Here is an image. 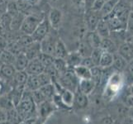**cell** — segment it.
I'll return each mask as SVG.
<instances>
[{"label":"cell","mask_w":133,"mask_h":124,"mask_svg":"<svg viewBox=\"0 0 133 124\" xmlns=\"http://www.w3.org/2000/svg\"><path fill=\"white\" fill-rule=\"evenodd\" d=\"M16 69L13 65L10 64H2L0 66V75L3 79H5L9 81H12L13 77L16 73Z\"/></svg>","instance_id":"cell-16"},{"label":"cell","mask_w":133,"mask_h":124,"mask_svg":"<svg viewBox=\"0 0 133 124\" xmlns=\"http://www.w3.org/2000/svg\"><path fill=\"white\" fill-rule=\"evenodd\" d=\"M57 81L64 89H69L72 91L73 93H75L78 89V87H79V80L76 76L74 70L68 68V70L64 74L59 76Z\"/></svg>","instance_id":"cell-3"},{"label":"cell","mask_w":133,"mask_h":124,"mask_svg":"<svg viewBox=\"0 0 133 124\" xmlns=\"http://www.w3.org/2000/svg\"><path fill=\"white\" fill-rule=\"evenodd\" d=\"M28 75L25 70L16 71L14 77L12 79L13 86H26V83L28 79Z\"/></svg>","instance_id":"cell-28"},{"label":"cell","mask_w":133,"mask_h":124,"mask_svg":"<svg viewBox=\"0 0 133 124\" xmlns=\"http://www.w3.org/2000/svg\"><path fill=\"white\" fill-rule=\"evenodd\" d=\"M36 108H37L38 118H40L42 122L57 109L56 106L54 104L52 101H50V100L44 101L42 103L37 105Z\"/></svg>","instance_id":"cell-7"},{"label":"cell","mask_w":133,"mask_h":124,"mask_svg":"<svg viewBox=\"0 0 133 124\" xmlns=\"http://www.w3.org/2000/svg\"><path fill=\"white\" fill-rule=\"evenodd\" d=\"M105 1H108V0H105Z\"/></svg>","instance_id":"cell-51"},{"label":"cell","mask_w":133,"mask_h":124,"mask_svg":"<svg viewBox=\"0 0 133 124\" xmlns=\"http://www.w3.org/2000/svg\"><path fill=\"white\" fill-rule=\"evenodd\" d=\"M74 72L75 73L76 76L79 78V80H89L92 79L91 70L90 69L87 68L82 65H79L74 69Z\"/></svg>","instance_id":"cell-25"},{"label":"cell","mask_w":133,"mask_h":124,"mask_svg":"<svg viewBox=\"0 0 133 124\" xmlns=\"http://www.w3.org/2000/svg\"><path fill=\"white\" fill-rule=\"evenodd\" d=\"M15 108L21 116L22 121L38 118L36 104L32 99L31 91L26 90V89L20 102L17 103Z\"/></svg>","instance_id":"cell-1"},{"label":"cell","mask_w":133,"mask_h":124,"mask_svg":"<svg viewBox=\"0 0 133 124\" xmlns=\"http://www.w3.org/2000/svg\"><path fill=\"white\" fill-rule=\"evenodd\" d=\"M31 96H32V99L34 100L35 103L36 104V106L39 105L40 103H42L44 101H45V98L44 97V95L42 94V93L41 92L39 89L37 90H34V91H31Z\"/></svg>","instance_id":"cell-37"},{"label":"cell","mask_w":133,"mask_h":124,"mask_svg":"<svg viewBox=\"0 0 133 124\" xmlns=\"http://www.w3.org/2000/svg\"><path fill=\"white\" fill-rule=\"evenodd\" d=\"M53 66L56 68V70L59 73V75H61L64 74L67 70H68V66L66 64L65 60L64 59H59V58H56L55 57L54 62H53Z\"/></svg>","instance_id":"cell-34"},{"label":"cell","mask_w":133,"mask_h":124,"mask_svg":"<svg viewBox=\"0 0 133 124\" xmlns=\"http://www.w3.org/2000/svg\"><path fill=\"white\" fill-rule=\"evenodd\" d=\"M25 17H26V15L21 12H19L15 16L12 17V22H11V25H10L11 30L14 31H20L21 26L22 24V22H23Z\"/></svg>","instance_id":"cell-31"},{"label":"cell","mask_w":133,"mask_h":124,"mask_svg":"<svg viewBox=\"0 0 133 124\" xmlns=\"http://www.w3.org/2000/svg\"><path fill=\"white\" fill-rule=\"evenodd\" d=\"M16 56L8 50H3L0 51V62L1 64H10L13 65Z\"/></svg>","instance_id":"cell-33"},{"label":"cell","mask_w":133,"mask_h":124,"mask_svg":"<svg viewBox=\"0 0 133 124\" xmlns=\"http://www.w3.org/2000/svg\"><path fill=\"white\" fill-rule=\"evenodd\" d=\"M7 122V112L2 108H0V123Z\"/></svg>","instance_id":"cell-44"},{"label":"cell","mask_w":133,"mask_h":124,"mask_svg":"<svg viewBox=\"0 0 133 124\" xmlns=\"http://www.w3.org/2000/svg\"><path fill=\"white\" fill-rule=\"evenodd\" d=\"M113 60H114L113 53L103 50V52L100 58L98 66H100L101 68H103V69L111 68L113 64Z\"/></svg>","instance_id":"cell-24"},{"label":"cell","mask_w":133,"mask_h":124,"mask_svg":"<svg viewBox=\"0 0 133 124\" xmlns=\"http://www.w3.org/2000/svg\"><path fill=\"white\" fill-rule=\"evenodd\" d=\"M2 65V64H1V62H0V66H1Z\"/></svg>","instance_id":"cell-50"},{"label":"cell","mask_w":133,"mask_h":124,"mask_svg":"<svg viewBox=\"0 0 133 124\" xmlns=\"http://www.w3.org/2000/svg\"><path fill=\"white\" fill-rule=\"evenodd\" d=\"M127 1H128V2H130V3H131L133 4V0H127Z\"/></svg>","instance_id":"cell-48"},{"label":"cell","mask_w":133,"mask_h":124,"mask_svg":"<svg viewBox=\"0 0 133 124\" xmlns=\"http://www.w3.org/2000/svg\"><path fill=\"white\" fill-rule=\"evenodd\" d=\"M103 17L99 11H94L92 9L86 10L84 13V22L88 31H95L99 21Z\"/></svg>","instance_id":"cell-5"},{"label":"cell","mask_w":133,"mask_h":124,"mask_svg":"<svg viewBox=\"0 0 133 124\" xmlns=\"http://www.w3.org/2000/svg\"><path fill=\"white\" fill-rule=\"evenodd\" d=\"M80 65L84 66H85V67H87V68H89V69H92L93 67L96 66L94 65V61H93V60L91 59L90 56H88V57H83Z\"/></svg>","instance_id":"cell-39"},{"label":"cell","mask_w":133,"mask_h":124,"mask_svg":"<svg viewBox=\"0 0 133 124\" xmlns=\"http://www.w3.org/2000/svg\"><path fill=\"white\" fill-rule=\"evenodd\" d=\"M44 17H40L37 15L35 14H30V15H26L22 24L21 26L20 31L22 34L26 35H31L37 26L40 24V22L42 21Z\"/></svg>","instance_id":"cell-4"},{"label":"cell","mask_w":133,"mask_h":124,"mask_svg":"<svg viewBox=\"0 0 133 124\" xmlns=\"http://www.w3.org/2000/svg\"><path fill=\"white\" fill-rule=\"evenodd\" d=\"M39 90L42 93V94L44 95L45 99L50 100V101H52L53 96L55 95V94L56 93V89H55V86L52 83L43 85L42 87H41V88L39 89Z\"/></svg>","instance_id":"cell-32"},{"label":"cell","mask_w":133,"mask_h":124,"mask_svg":"<svg viewBox=\"0 0 133 124\" xmlns=\"http://www.w3.org/2000/svg\"><path fill=\"white\" fill-rule=\"evenodd\" d=\"M127 30L130 31V33H133V11L130 12L129 17H128V21H127Z\"/></svg>","instance_id":"cell-41"},{"label":"cell","mask_w":133,"mask_h":124,"mask_svg":"<svg viewBox=\"0 0 133 124\" xmlns=\"http://www.w3.org/2000/svg\"><path fill=\"white\" fill-rule=\"evenodd\" d=\"M4 89H5V86H4L3 83L1 80H0V94H1L2 92H3Z\"/></svg>","instance_id":"cell-46"},{"label":"cell","mask_w":133,"mask_h":124,"mask_svg":"<svg viewBox=\"0 0 133 124\" xmlns=\"http://www.w3.org/2000/svg\"><path fill=\"white\" fill-rule=\"evenodd\" d=\"M0 124H8V123L6 122H3V123H0Z\"/></svg>","instance_id":"cell-49"},{"label":"cell","mask_w":133,"mask_h":124,"mask_svg":"<svg viewBox=\"0 0 133 124\" xmlns=\"http://www.w3.org/2000/svg\"><path fill=\"white\" fill-rule=\"evenodd\" d=\"M23 53L26 55V56L28 58L29 61L33 59H36L39 56V55L42 53L40 42H37V41L31 42L24 49Z\"/></svg>","instance_id":"cell-14"},{"label":"cell","mask_w":133,"mask_h":124,"mask_svg":"<svg viewBox=\"0 0 133 124\" xmlns=\"http://www.w3.org/2000/svg\"><path fill=\"white\" fill-rule=\"evenodd\" d=\"M45 70V66L42 65L39 60L33 59L29 61L28 65H27L25 71L28 75H38L43 73Z\"/></svg>","instance_id":"cell-13"},{"label":"cell","mask_w":133,"mask_h":124,"mask_svg":"<svg viewBox=\"0 0 133 124\" xmlns=\"http://www.w3.org/2000/svg\"><path fill=\"white\" fill-rule=\"evenodd\" d=\"M31 124H43V122L41 120L40 118H37V119H36V120Z\"/></svg>","instance_id":"cell-47"},{"label":"cell","mask_w":133,"mask_h":124,"mask_svg":"<svg viewBox=\"0 0 133 124\" xmlns=\"http://www.w3.org/2000/svg\"><path fill=\"white\" fill-rule=\"evenodd\" d=\"M58 40V39H57ZM57 40L55 39L54 36H52L50 33L45 36V37L41 41V50L42 52L45 54L51 55L54 56L55 52V47H56V44Z\"/></svg>","instance_id":"cell-10"},{"label":"cell","mask_w":133,"mask_h":124,"mask_svg":"<svg viewBox=\"0 0 133 124\" xmlns=\"http://www.w3.org/2000/svg\"><path fill=\"white\" fill-rule=\"evenodd\" d=\"M127 61L133 58V42L130 41H125L117 47V51Z\"/></svg>","instance_id":"cell-12"},{"label":"cell","mask_w":133,"mask_h":124,"mask_svg":"<svg viewBox=\"0 0 133 124\" xmlns=\"http://www.w3.org/2000/svg\"><path fill=\"white\" fill-rule=\"evenodd\" d=\"M50 26L49 23L48 18L44 17L42 21L40 22V24L37 26V27L36 28V30L34 31V32L31 36L34 41L41 42L50 33Z\"/></svg>","instance_id":"cell-6"},{"label":"cell","mask_w":133,"mask_h":124,"mask_svg":"<svg viewBox=\"0 0 133 124\" xmlns=\"http://www.w3.org/2000/svg\"><path fill=\"white\" fill-rule=\"evenodd\" d=\"M28 63H29V60L26 56V55L24 53H20L16 55L13 66L15 67L17 71H22L26 70Z\"/></svg>","instance_id":"cell-21"},{"label":"cell","mask_w":133,"mask_h":124,"mask_svg":"<svg viewBox=\"0 0 133 124\" xmlns=\"http://www.w3.org/2000/svg\"><path fill=\"white\" fill-rule=\"evenodd\" d=\"M68 54L69 50L66 47V45L61 38H58L56 44V47H55L54 57L65 60L68 56Z\"/></svg>","instance_id":"cell-19"},{"label":"cell","mask_w":133,"mask_h":124,"mask_svg":"<svg viewBox=\"0 0 133 124\" xmlns=\"http://www.w3.org/2000/svg\"><path fill=\"white\" fill-rule=\"evenodd\" d=\"M50 26L52 29L58 31L61 28L63 21V13L59 8H52L50 9L48 16Z\"/></svg>","instance_id":"cell-9"},{"label":"cell","mask_w":133,"mask_h":124,"mask_svg":"<svg viewBox=\"0 0 133 124\" xmlns=\"http://www.w3.org/2000/svg\"><path fill=\"white\" fill-rule=\"evenodd\" d=\"M84 39L88 41L89 44L94 49L100 48L102 37L98 34V32L96 31H88L84 36Z\"/></svg>","instance_id":"cell-18"},{"label":"cell","mask_w":133,"mask_h":124,"mask_svg":"<svg viewBox=\"0 0 133 124\" xmlns=\"http://www.w3.org/2000/svg\"><path fill=\"white\" fill-rule=\"evenodd\" d=\"M93 49L94 48L89 44L88 41L84 38L83 40H81L79 41L77 51L81 55L82 57H88V56H90Z\"/></svg>","instance_id":"cell-29"},{"label":"cell","mask_w":133,"mask_h":124,"mask_svg":"<svg viewBox=\"0 0 133 124\" xmlns=\"http://www.w3.org/2000/svg\"><path fill=\"white\" fill-rule=\"evenodd\" d=\"M8 41L6 37H4L3 36H0V51L3 50H6L8 48Z\"/></svg>","instance_id":"cell-42"},{"label":"cell","mask_w":133,"mask_h":124,"mask_svg":"<svg viewBox=\"0 0 133 124\" xmlns=\"http://www.w3.org/2000/svg\"><path fill=\"white\" fill-rule=\"evenodd\" d=\"M104 3H105V0H95L91 9L94 11H100V9L102 8Z\"/></svg>","instance_id":"cell-40"},{"label":"cell","mask_w":133,"mask_h":124,"mask_svg":"<svg viewBox=\"0 0 133 124\" xmlns=\"http://www.w3.org/2000/svg\"><path fill=\"white\" fill-rule=\"evenodd\" d=\"M118 1L119 0H108V1H105L102 8H101L99 11L102 17H104L108 16V14H110V13L113 11V9L115 8Z\"/></svg>","instance_id":"cell-30"},{"label":"cell","mask_w":133,"mask_h":124,"mask_svg":"<svg viewBox=\"0 0 133 124\" xmlns=\"http://www.w3.org/2000/svg\"><path fill=\"white\" fill-rule=\"evenodd\" d=\"M125 70H127L128 75L131 78H133V58L131 59L129 61H127V65Z\"/></svg>","instance_id":"cell-43"},{"label":"cell","mask_w":133,"mask_h":124,"mask_svg":"<svg viewBox=\"0 0 133 124\" xmlns=\"http://www.w3.org/2000/svg\"><path fill=\"white\" fill-rule=\"evenodd\" d=\"M103 52V50H102L101 48H94V49H93V50H92L90 57L92 60H93V61L96 66H98V65H99L100 58H101V56H102Z\"/></svg>","instance_id":"cell-36"},{"label":"cell","mask_w":133,"mask_h":124,"mask_svg":"<svg viewBox=\"0 0 133 124\" xmlns=\"http://www.w3.org/2000/svg\"><path fill=\"white\" fill-rule=\"evenodd\" d=\"M95 31H97L98 34L102 38L109 37L110 35H111V31H110L107 22H106V20L104 19V18H102V19L99 21Z\"/></svg>","instance_id":"cell-26"},{"label":"cell","mask_w":133,"mask_h":124,"mask_svg":"<svg viewBox=\"0 0 133 124\" xmlns=\"http://www.w3.org/2000/svg\"><path fill=\"white\" fill-rule=\"evenodd\" d=\"M113 56H114V60H113V64H112V67L116 71L122 73L126 70L127 61L122 56H121L117 52L114 53Z\"/></svg>","instance_id":"cell-23"},{"label":"cell","mask_w":133,"mask_h":124,"mask_svg":"<svg viewBox=\"0 0 133 124\" xmlns=\"http://www.w3.org/2000/svg\"><path fill=\"white\" fill-rule=\"evenodd\" d=\"M6 112H7V122L8 124H19L22 122V119L15 107L7 110Z\"/></svg>","instance_id":"cell-27"},{"label":"cell","mask_w":133,"mask_h":124,"mask_svg":"<svg viewBox=\"0 0 133 124\" xmlns=\"http://www.w3.org/2000/svg\"><path fill=\"white\" fill-rule=\"evenodd\" d=\"M89 105V98L88 95L83 94L79 89L75 92L74 94V102H73V107L75 109L82 110L88 107Z\"/></svg>","instance_id":"cell-11"},{"label":"cell","mask_w":133,"mask_h":124,"mask_svg":"<svg viewBox=\"0 0 133 124\" xmlns=\"http://www.w3.org/2000/svg\"><path fill=\"white\" fill-rule=\"evenodd\" d=\"M42 83L38 75H29L27 81L26 83L25 89L29 91H34L39 89L41 87H42Z\"/></svg>","instance_id":"cell-20"},{"label":"cell","mask_w":133,"mask_h":124,"mask_svg":"<svg viewBox=\"0 0 133 124\" xmlns=\"http://www.w3.org/2000/svg\"><path fill=\"white\" fill-rule=\"evenodd\" d=\"M100 48L105 50V51H108L113 54L117 51V47L116 45V42L110 36L109 37L102 38L100 44Z\"/></svg>","instance_id":"cell-22"},{"label":"cell","mask_w":133,"mask_h":124,"mask_svg":"<svg viewBox=\"0 0 133 124\" xmlns=\"http://www.w3.org/2000/svg\"><path fill=\"white\" fill-rule=\"evenodd\" d=\"M103 18L106 20L111 32H116V31L127 30V24L121 21L118 17H117L115 15H113L112 13H110V14Z\"/></svg>","instance_id":"cell-8"},{"label":"cell","mask_w":133,"mask_h":124,"mask_svg":"<svg viewBox=\"0 0 133 124\" xmlns=\"http://www.w3.org/2000/svg\"><path fill=\"white\" fill-rule=\"evenodd\" d=\"M71 6L78 11L85 12V3L84 0H70Z\"/></svg>","instance_id":"cell-38"},{"label":"cell","mask_w":133,"mask_h":124,"mask_svg":"<svg viewBox=\"0 0 133 124\" xmlns=\"http://www.w3.org/2000/svg\"><path fill=\"white\" fill-rule=\"evenodd\" d=\"M96 84L95 82L92 80H79V87H78V89L80 92H82L83 94L86 95H89L94 92V90L96 88Z\"/></svg>","instance_id":"cell-15"},{"label":"cell","mask_w":133,"mask_h":124,"mask_svg":"<svg viewBox=\"0 0 133 124\" xmlns=\"http://www.w3.org/2000/svg\"><path fill=\"white\" fill-rule=\"evenodd\" d=\"M37 59L41 61V63L42 64V65L45 67L47 66H50L53 65V62H54V60H55V57L51 55H48V54H45V53H41L39 55V56L37 57Z\"/></svg>","instance_id":"cell-35"},{"label":"cell","mask_w":133,"mask_h":124,"mask_svg":"<svg viewBox=\"0 0 133 124\" xmlns=\"http://www.w3.org/2000/svg\"><path fill=\"white\" fill-rule=\"evenodd\" d=\"M82 59H83V57L81 56V55L77 50H75V51L69 52L68 56L65 60L68 67L70 69H74L75 67L80 65Z\"/></svg>","instance_id":"cell-17"},{"label":"cell","mask_w":133,"mask_h":124,"mask_svg":"<svg viewBox=\"0 0 133 124\" xmlns=\"http://www.w3.org/2000/svg\"><path fill=\"white\" fill-rule=\"evenodd\" d=\"M123 75L122 72H114L110 75L106 80V85L104 88L103 96L105 98L112 99L121 90L123 84Z\"/></svg>","instance_id":"cell-2"},{"label":"cell","mask_w":133,"mask_h":124,"mask_svg":"<svg viewBox=\"0 0 133 124\" xmlns=\"http://www.w3.org/2000/svg\"><path fill=\"white\" fill-rule=\"evenodd\" d=\"M95 0H84V3H85V11L86 10H89V9H91L92 6L94 3Z\"/></svg>","instance_id":"cell-45"}]
</instances>
